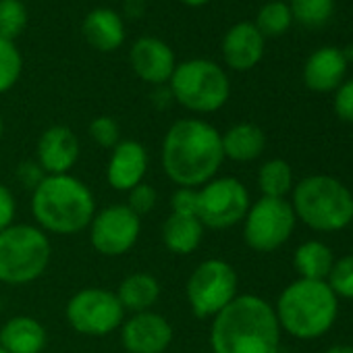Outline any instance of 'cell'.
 Instances as JSON below:
<instances>
[{
  "mask_svg": "<svg viewBox=\"0 0 353 353\" xmlns=\"http://www.w3.org/2000/svg\"><path fill=\"white\" fill-rule=\"evenodd\" d=\"M223 160L221 133L202 119L172 123L162 139V170L179 188L198 190L206 185L216 176Z\"/></svg>",
  "mask_w": 353,
  "mask_h": 353,
  "instance_id": "6da1fadb",
  "label": "cell"
},
{
  "mask_svg": "<svg viewBox=\"0 0 353 353\" xmlns=\"http://www.w3.org/2000/svg\"><path fill=\"white\" fill-rule=\"evenodd\" d=\"M281 324L260 295H237L210 324L212 353H279Z\"/></svg>",
  "mask_w": 353,
  "mask_h": 353,
  "instance_id": "7a4b0ae2",
  "label": "cell"
},
{
  "mask_svg": "<svg viewBox=\"0 0 353 353\" xmlns=\"http://www.w3.org/2000/svg\"><path fill=\"white\" fill-rule=\"evenodd\" d=\"M32 214L42 231L75 235L90 227L96 214V200L92 190L71 172L46 174L32 192Z\"/></svg>",
  "mask_w": 353,
  "mask_h": 353,
  "instance_id": "3957f363",
  "label": "cell"
},
{
  "mask_svg": "<svg viewBox=\"0 0 353 353\" xmlns=\"http://www.w3.org/2000/svg\"><path fill=\"white\" fill-rule=\"evenodd\" d=\"M274 314L281 330L299 341H314L336 322L339 297L326 281L297 279L281 291Z\"/></svg>",
  "mask_w": 353,
  "mask_h": 353,
  "instance_id": "277c9868",
  "label": "cell"
},
{
  "mask_svg": "<svg viewBox=\"0 0 353 353\" xmlns=\"http://www.w3.org/2000/svg\"><path fill=\"white\" fill-rule=\"evenodd\" d=\"M295 216L318 233H336L353 223V194L330 174H312L293 185Z\"/></svg>",
  "mask_w": 353,
  "mask_h": 353,
  "instance_id": "5b68a950",
  "label": "cell"
},
{
  "mask_svg": "<svg viewBox=\"0 0 353 353\" xmlns=\"http://www.w3.org/2000/svg\"><path fill=\"white\" fill-rule=\"evenodd\" d=\"M50 258L52 245L40 227L11 225L0 233V283H34L46 272Z\"/></svg>",
  "mask_w": 353,
  "mask_h": 353,
  "instance_id": "8992f818",
  "label": "cell"
},
{
  "mask_svg": "<svg viewBox=\"0 0 353 353\" xmlns=\"http://www.w3.org/2000/svg\"><path fill=\"white\" fill-rule=\"evenodd\" d=\"M168 88L174 102L200 114L221 110L231 96L227 73L216 63L206 59H192L176 65Z\"/></svg>",
  "mask_w": 353,
  "mask_h": 353,
  "instance_id": "52a82bcc",
  "label": "cell"
},
{
  "mask_svg": "<svg viewBox=\"0 0 353 353\" xmlns=\"http://www.w3.org/2000/svg\"><path fill=\"white\" fill-rule=\"evenodd\" d=\"M237 270L227 260L210 258L194 268L185 285V295L196 318H214L237 297Z\"/></svg>",
  "mask_w": 353,
  "mask_h": 353,
  "instance_id": "ba28073f",
  "label": "cell"
},
{
  "mask_svg": "<svg viewBox=\"0 0 353 353\" xmlns=\"http://www.w3.org/2000/svg\"><path fill=\"white\" fill-rule=\"evenodd\" d=\"M297 216L291 202L285 198H260L243 219L245 245L260 254H270L283 248L295 231Z\"/></svg>",
  "mask_w": 353,
  "mask_h": 353,
  "instance_id": "9c48e42d",
  "label": "cell"
},
{
  "mask_svg": "<svg viewBox=\"0 0 353 353\" xmlns=\"http://www.w3.org/2000/svg\"><path fill=\"white\" fill-rule=\"evenodd\" d=\"M69 326L85 336H106L125 322V310L117 293L108 289H81L77 291L65 310Z\"/></svg>",
  "mask_w": 353,
  "mask_h": 353,
  "instance_id": "30bf717a",
  "label": "cell"
},
{
  "mask_svg": "<svg viewBox=\"0 0 353 353\" xmlns=\"http://www.w3.org/2000/svg\"><path fill=\"white\" fill-rule=\"evenodd\" d=\"M198 219L204 229H231L243 223L252 202L248 188L235 176H214L198 190Z\"/></svg>",
  "mask_w": 353,
  "mask_h": 353,
  "instance_id": "8fae6325",
  "label": "cell"
},
{
  "mask_svg": "<svg viewBox=\"0 0 353 353\" xmlns=\"http://www.w3.org/2000/svg\"><path fill=\"white\" fill-rule=\"evenodd\" d=\"M88 229L92 248L106 258H117L137 243L141 219L131 212L127 204H112L96 212Z\"/></svg>",
  "mask_w": 353,
  "mask_h": 353,
  "instance_id": "7c38bea8",
  "label": "cell"
},
{
  "mask_svg": "<svg viewBox=\"0 0 353 353\" xmlns=\"http://www.w3.org/2000/svg\"><path fill=\"white\" fill-rule=\"evenodd\" d=\"M121 341L127 353H164L172 343V326L162 314L139 312L121 324Z\"/></svg>",
  "mask_w": 353,
  "mask_h": 353,
  "instance_id": "4fadbf2b",
  "label": "cell"
},
{
  "mask_svg": "<svg viewBox=\"0 0 353 353\" xmlns=\"http://www.w3.org/2000/svg\"><path fill=\"white\" fill-rule=\"evenodd\" d=\"M129 61L135 75L152 85H166L176 67L172 48L152 36H143L131 46Z\"/></svg>",
  "mask_w": 353,
  "mask_h": 353,
  "instance_id": "5bb4252c",
  "label": "cell"
},
{
  "mask_svg": "<svg viewBox=\"0 0 353 353\" xmlns=\"http://www.w3.org/2000/svg\"><path fill=\"white\" fill-rule=\"evenodd\" d=\"M148 170V150L135 139H121L108 158L106 181L114 192H129L143 183Z\"/></svg>",
  "mask_w": 353,
  "mask_h": 353,
  "instance_id": "9a60e30c",
  "label": "cell"
},
{
  "mask_svg": "<svg viewBox=\"0 0 353 353\" xmlns=\"http://www.w3.org/2000/svg\"><path fill=\"white\" fill-rule=\"evenodd\" d=\"M79 158V139L65 127H48L38 141V164L46 174H69Z\"/></svg>",
  "mask_w": 353,
  "mask_h": 353,
  "instance_id": "2e32d148",
  "label": "cell"
},
{
  "mask_svg": "<svg viewBox=\"0 0 353 353\" xmlns=\"http://www.w3.org/2000/svg\"><path fill=\"white\" fill-rule=\"evenodd\" d=\"M223 57L231 69L250 71L264 57V36L254 23H237L223 40Z\"/></svg>",
  "mask_w": 353,
  "mask_h": 353,
  "instance_id": "e0dca14e",
  "label": "cell"
},
{
  "mask_svg": "<svg viewBox=\"0 0 353 353\" xmlns=\"http://www.w3.org/2000/svg\"><path fill=\"white\" fill-rule=\"evenodd\" d=\"M347 73V61L339 48L316 50L303 67V83L312 92H332L343 83Z\"/></svg>",
  "mask_w": 353,
  "mask_h": 353,
  "instance_id": "ac0fdd59",
  "label": "cell"
},
{
  "mask_svg": "<svg viewBox=\"0 0 353 353\" xmlns=\"http://www.w3.org/2000/svg\"><path fill=\"white\" fill-rule=\"evenodd\" d=\"M46 343V328L32 316H15L0 328V347L7 353H42Z\"/></svg>",
  "mask_w": 353,
  "mask_h": 353,
  "instance_id": "d6986e66",
  "label": "cell"
},
{
  "mask_svg": "<svg viewBox=\"0 0 353 353\" xmlns=\"http://www.w3.org/2000/svg\"><path fill=\"white\" fill-rule=\"evenodd\" d=\"M85 42L100 50V52H112L125 42V28L119 13L112 9H94L88 13L81 26Z\"/></svg>",
  "mask_w": 353,
  "mask_h": 353,
  "instance_id": "ffe728a7",
  "label": "cell"
},
{
  "mask_svg": "<svg viewBox=\"0 0 353 353\" xmlns=\"http://www.w3.org/2000/svg\"><path fill=\"white\" fill-rule=\"evenodd\" d=\"M223 154L233 162H252L262 156L266 148L264 131L254 123H237L221 133Z\"/></svg>",
  "mask_w": 353,
  "mask_h": 353,
  "instance_id": "44dd1931",
  "label": "cell"
},
{
  "mask_svg": "<svg viewBox=\"0 0 353 353\" xmlns=\"http://www.w3.org/2000/svg\"><path fill=\"white\" fill-rule=\"evenodd\" d=\"M204 239V225L198 216L170 214L162 223V243L168 252L176 256L194 254Z\"/></svg>",
  "mask_w": 353,
  "mask_h": 353,
  "instance_id": "7402d4cb",
  "label": "cell"
},
{
  "mask_svg": "<svg viewBox=\"0 0 353 353\" xmlns=\"http://www.w3.org/2000/svg\"><path fill=\"white\" fill-rule=\"evenodd\" d=\"M117 297L125 312H148L160 297V283L148 272H133L121 281Z\"/></svg>",
  "mask_w": 353,
  "mask_h": 353,
  "instance_id": "603a6c76",
  "label": "cell"
},
{
  "mask_svg": "<svg viewBox=\"0 0 353 353\" xmlns=\"http://www.w3.org/2000/svg\"><path fill=\"white\" fill-rule=\"evenodd\" d=\"M332 264H334L332 250L324 241H318V239L303 241L301 245H297V250L293 254V266H295L299 279L326 281Z\"/></svg>",
  "mask_w": 353,
  "mask_h": 353,
  "instance_id": "cb8c5ba5",
  "label": "cell"
},
{
  "mask_svg": "<svg viewBox=\"0 0 353 353\" xmlns=\"http://www.w3.org/2000/svg\"><path fill=\"white\" fill-rule=\"evenodd\" d=\"M293 168L283 158L266 160L258 170V188L264 198H285L293 192Z\"/></svg>",
  "mask_w": 353,
  "mask_h": 353,
  "instance_id": "d4e9b609",
  "label": "cell"
},
{
  "mask_svg": "<svg viewBox=\"0 0 353 353\" xmlns=\"http://www.w3.org/2000/svg\"><path fill=\"white\" fill-rule=\"evenodd\" d=\"M291 15L305 28H322L334 11V0H291Z\"/></svg>",
  "mask_w": 353,
  "mask_h": 353,
  "instance_id": "484cf974",
  "label": "cell"
},
{
  "mask_svg": "<svg viewBox=\"0 0 353 353\" xmlns=\"http://www.w3.org/2000/svg\"><path fill=\"white\" fill-rule=\"evenodd\" d=\"M291 21H293V15H291V9L289 5L285 3H268L260 9L258 13V19H256V28L262 36H283L289 28H291Z\"/></svg>",
  "mask_w": 353,
  "mask_h": 353,
  "instance_id": "4316f807",
  "label": "cell"
},
{
  "mask_svg": "<svg viewBox=\"0 0 353 353\" xmlns=\"http://www.w3.org/2000/svg\"><path fill=\"white\" fill-rule=\"evenodd\" d=\"M28 9L21 0H0V38L15 42L26 32Z\"/></svg>",
  "mask_w": 353,
  "mask_h": 353,
  "instance_id": "83f0119b",
  "label": "cell"
},
{
  "mask_svg": "<svg viewBox=\"0 0 353 353\" xmlns=\"http://www.w3.org/2000/svg\"><path fill=\"white\" fill-rule=\"evenodd\" d=\"M23 59L17 46L0 38V96L7 94L21 77Z\"/></svg>",
  "mask_w": 353,
  "mask_h": 353,
  "instance_id": "f1b7e54d",
  "label": "cell"
},
{
  "mask_svg": "<svg viewBox=\"0 0 353 353\" xmlns=\"http://www.w3.org/2000/svg\"><path fill=\"white\" fill-rule=\"evenodd\" d=\"M326 283L336 297L353 299V254L334 260Z\"/></svg>",
  "mask_w": 353,
  "mask_h": 353,
  "instance_id": "f546056e",
  "label": "cell"
},
{
  "mask_svg": "<svg viewBox=\"0 0 353 353\" xmlns=\"http://www.w3.org/2000/svg\"><path fill=\"white\" fill-rule=\"evenodd\" d=\"M90 137L100 148H114L121 141V129L119 123L112 117H96L90 123Z\"/></svg>",
  "mask_w": 353,
  "mask_h": 353,
  "instance_id": "4dcf8cb0",
  "label": "cell"
},
{
  "mask_svg": "<svg viewBox=\"0 0 353 353\" xmlns=\"http://www.w3.org/2000/svg\"><path fill=\"white\" fill-rule=\"evenodd\" d=\"M129 198H127V206L131 212H135L139 219L143 214H150L154 208H156V202H158V194L156 190L150 185V183H139L135 185L133 190L127 192Z\"/></svg>",
  "mask_w": 353,
  "mask_h": 353,
  "instance_id": "1f68e13d",
  "label": "cell"
},
{
  "mask_svg": "<svg viewBox=\"0 0 353 353\" xmlns=\"http://www.w3.org/2000/svg\"><path fill=\"white\" fill-rule=\"evenodd\" d=\"M198 190L192 188H179L170 198V214L181 216H198Z\"/></svg>",
  "mask_w": 353,
  "mask_h": 353,
  "instance_id": "d6a6232c",
  "label": "cell"
},
{
  "mask_svg": "<svg viewBox=\"0 0 353 353\" xmlns=\"http://www.w3.org/2000/svg\"><path fill=\"white\" fill-rule=\"evenodd\" d=\"M334 92V114L345 123H353V79L341 83Z\"/></svg>",
  "mask_w": 353,
  "mask_h": 353,
  "instance_id": "836d02e7",
  "label": "cell"
},
{
  "mask_svg": "<svg viewBox=\"0 0 353 353\" xmlns=\"http://www.w3.org/2000/svg\"><path fill=\"white\" fill-rule=\"evenodd\" d=\"M17 179L26 190H36L44 179H46V172L42 170V166L38 164V160H23L17 166Z\"/></svg>",
  "mask_w": 353,
  "mask_h": 353,
  "instance_id": "e575fe53",
  "label": "cell"
},
{
  "mask_svg": "<svg viewBox=\"0 0 353 353\" xmlns=\"http://www.w3.org/2000/svg\"><path fill=\"white\" fill-rule=\"evenodd\" d=\"M15 212H17L15 196L11 194V190L7 185L0 183V233L13 225Z\"/></svg>",
  "mask_w": 353,
  "mask_h": 353,
  "instance_id": "d590c367",
  "label": "cell"
},
{
  "mask_svg": "<svg viewBox=\"0 0 353 353\" xmlns=\"http://www.w3.org/2000/svg\"><path fill=\"white\" fill-rule=\"evenodd\" d=\"M172 100H174V98H172L170 88H166V85H156V92L152 94V102H154L160 110L166 108V106H170Z\"/></svg>",
  "mask_w": 353,
  "mask_h": 353,
  "instance_id": "8d00e7d4",
  "label": "cell"
},
{
  "mask_svg": "<svg viewBox=\"0 0 353 353\" xmlns=\"http://www.w3.org/2000/svg\"><path fill=\"white\" fill-rule=\"evenodd\" d=\"M324 353H353V345L336 343V345H330Z\"/></svg>",
  "mask_w": 353,
  "mask_h": 353,
  "instance_id": "74e56055",
  "label": "cell"
},
{
  "mask_svg": "<svg viewBox=\"0 0 353 353\" xmlns=\"http://www.w3.org/2000/svg\"><path fill=\"white\" fill-rule=\"evenodd\" d=\"M181 3L188 7H202V5H208L210 0H181Z\"/></svg>",
  "mask_w": 353,
  "mask_h": 353,
  "instance_id": "f35d334b",
  "label": "cell"
},
{
  "mask_svg": "<svg viewBox=\"0 0 353 353\" xmlns=\"http://www.w3.org/2000/svg\"><path fill=\"white\" fill-rule=\"evenodd\" d=\"M341 52H343V57H345L347 63H353V46H347V48L341 50Z\"/></svg>",
  "mask_w": 353,
  "mask_h": 353,
  "instance_id": "ab89813d",
  "label": "cell"
},
{
  "mask_svg": "<svg viewBox=\"0 0 353 353\" xmlns=\"http://www.w3.org/2000/svg\"><path fill=\"white\" fill-rule=\"evenodd\" d=\"M3 131H5V123H3V117H0V137H3Z\"/></svg>",
  "mask_w": 353,
  "mask_h": 353,
  "instance_id": "60d3db41",
  "label": "cell"
},
{
  "mask_svg": "<svg viewBox=\"0 0 353 353\" xmlns=\"http://www.w3.org/2000/svg\"><path fill=\"white\" fill-rule=\"evenodd\" d=\"M0 353H7V351H5V349H3V347H0Z\"/></svg>",
  "mask_w": 353,
  "mask_h": 353,
  "instance_id": "b9f144b4",
  "label": "cell"
},
{
  "mask_svg": "<svg viewBox=\"0 0 353 353\" xmlns=\"http://www.w3.org/2000/svg\"><path fill=\"white\" fill-rule=\"evenodd\" d=\"M0 307H3V301H0Z\"/></svg>",
  "mask_w": 353,
  "mask_h": 353,
  "instance_id": "7bdbcfd3",
  "label": "cell"
}]
</instances>
